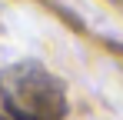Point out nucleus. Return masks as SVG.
Returning a JSON list of instances; mask_svg holds the SVG:
<instances>
[{
    "label": "nucleus",
    "instance_id": "f257e3e1",
    "mask_svg": "<svg viewBox=\"0 0 123 120\" xmlns=\"http://www.w3.org/2000/svg\"><path fill=\"white\" fill-rule=\"evenodd\" d=\"M0 100L17 120H60L67 113V87L40 60H17L3 67Z\"/></svg>",
    "mask_w": 123,
    "mask_h": 120
}]
</instances>
